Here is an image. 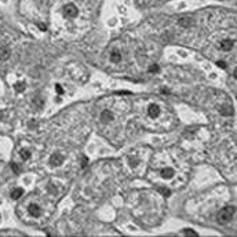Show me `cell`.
<instances>
[{
    "label": "cell",
    "instance_id": "12",
    "mask_svg": "<svg viewBox=\"0 0 237 237\" xmlns=\"http://www.w3.org/2000/svg\"><path fill=\"white\" fill-rule=\"evenodd\" d=\"M10 58V48L6 46H1L0 47V61H6Z\"/></svg>",
    "mask_w": 237,
    "mask_h": 237
},
{
    "label": "cell",
    "instance_id": "4",
    "mask_svg": "<svg viewBox=\"0 0 237 237\" xmlns=\"http://www.w3.org/2000/svg\"><path fill=\"white\" fill-rule=\"evenodd\" d=\"M48 201H44L39 194H31L18 206L19 218L29 223H39L48 217Z\"/></svg>",
    "mask_w": 237,
    "mask_h": 237
},
{
    "label": "cell",
    "instance_id": "3",
    "mask_svg": "<svg viewBox=\"0 0 237 237\" xmlns=\"http://www.w3.org/2000/svg\"><path fill=\"white\" fill-rule=\"evenodd\" d=\"M127 106L124 102H105L99 104L97 112V123L101 132L105 137L114 139L120 137V131L123 128V118Z\"/></svg>",
    "mask_w": 237,
    "mask_h": 237
},
{
    "label": "cell",
    "instance_id": "8",
    "mask_svg": "<svg viewBox=\"0 0 237 237\" xmlns=\"http://www.w3.org/2000/svg\"><path fill=\"white\" fill-rule=\"evenodd\" d=\"M63 14H65L68 18H75L76 15L79 14V10H77V7H76L75 4L69 3V4H65V6H63Z\"/></svg>",
    "mask_w": 237,
    "mask_h": 237
},
{
    "label": "cell",
    "instance_id": "15",
    "mask_svg": "<svg viewBox=\"0 0 237 237\" xmlns=\"http://www.w3.org/2000/svg\"><path fill=\"white\" fill-rule=\"evenodd\" d=\"M55 90H57V94H62L63 93V88L59 86V84H55Z\"/></svg>",
    "mask_w": 237,
    "mask_h": 237
},
{
    "label": "cell",
    "instance_id": "10",
    "mask_svg": "<svg viewBox=\"0 0 237 237\" xmlns=\"http://www.w3.org/2000/svg\"><path fill=\"white\" fill-rule=\"evenodd\" d=\"M233 46H234V42L232 39H223L221 42V44H219L221 50H223V51H230L233 48Z\"/></svg>",
    "mask_w": 237,
    "mask_h": 237
},
{
    "label": "cell",
    "instance_id": "7",
    "mask_svg": "<svg viewBox=\"0 0 237 237\" xmlns=\"http://www.w3.org/2000/svg\"><path fill=\"white\" fill-rule=\"evenodd\" d=\"M109 61L112 63H114V65H118V63L123 61V52H121V50L117 48V47L110 48V51H109Z\"/></svg>",
    "mask_w": 237,
    "mask_h": 237
},
{
    "label": "cell",
    "instance_id": "16",
    "mask_svg": "<svg viewBox=\"0 0 237 237\" xmlns=\"http://www.w3.org/2000/svg\"><path fill=\"white\" fill-rule=\"evenodd\" d=\"M15 88H17V91H22V90L25 88V86H24V84H17Z\"/></svg>",
    "mask_w": 237,
    "mask_h": 237
},
{
    "label": "cell",
    "instance_id": "6",
    "mask_svg": "<svg viewBox=\"0 0 237 237\" xmlns=\"http://www.w3.org/2000/svg\"><path fill=\"white\" fill-rule=\"evenodd\" d=\"M234 212H236L234 207H225L223 210H221L218 214V222L222 225L229 223L234 217Z\"/></svg>",
    "mask_w": 237,
    "mask_h": 237
},
{
    "label": "cell",
    "instance_id": "9",
    "mask_svg": "<svg viewBox=\"0 0 237 237\" xmlns=\"http://www.w3.org/2000/svg\"><path fill=\"white\" fill-rule=\"evenodd\" d=\"M62 163H63V156L61 155V153H54V155H51L50 164L52 165V167H59Z\"/></svg>",
    "mask_w": 237,
    "mask_h": 237
},
{
    "label": "cell",
    "instance_id": "1",
    "mask_svg": "<svg viewBox=\"0 0 237 237\" xmlns=\"http://www.w3.org/2000/svg\"><path fill=\"white\" fill-rule=\"evenodd\" d=\"M138 118L145 128L152 131H168L175 125L172 109L165 102L157 99L141 102L138 105Z\"/></svg>",
    "mask_w": 237,
    "mask_h": 237
},
{
    "label": "cell",
    "instance_id": "13",
    "mask_svg": "<svg viewBox=\"0 0 237 237\" xmlns=\"http://www.w3.org/2000/svg\"><path fill=\"white\" fill-rule=\"evenodd\" d=\"M22 194H24V189H22V187H15V189L11 190L10 196H11L13 200H19V197H21Z\"/></svg>",
    "mask_w": 237,
    "mask_h": 237
},
{
    "label": "cell",
    "instance_id": "2",
    "mask_svg": "<svg viewBox=\"0 0 237 237\" xmlns=\"http://www.w3.org/2000/svg\"><path fill=\"white\" fill-rule=\"evenodd\" d=\"M149 176L153 182H159L163 186H179L185 179L182 171V161L163 153L152 161Z\"/></svg>",
    "mask_w": 237,
    "mask_h": 237
},
{
    "label": "cell",
    "instance_id": "5",
    "mask_svg": "<svg viewBox=\"0 0 237 237\" xmlns=\"http://www.w3.org/2000/svg\"><path fill=\"white\" fill-rule=\"evenodd\" d=\"M127 161H128V165H130L131 171H134V172H139L141 170H144L145 164H146V161H148V150L139 149V150L132 152L131 155L128 156Z\"/></svg>",
    "mask_w": 237,
    "mask_h": 237
},
{
    "label": "cell",
    "instance_id": "14",
    "mask_svg": "<svg viewBox=\"0 0 237 237\" xmlns=\"http://www.w3.org/2000/svg\"><path fill=\"white\" fill-rule=\"evenodd\" d=\"M179 25L183 26V28H189V26L192 25V19L187 18V17H183V18L179 19Z\"/></svg>",
    "mask_w": 237,
    "mask_h": 237
},
{
    "label": "cell",
    "instance_id": "11",
    "mask_svg": "<svg viewBox=\"0 0 237 237\" xmlns=\"http://www.w3.org/2000/svg\"><path fill=\"white\" fill-rule=\"evenodd\" d=\"M18 155H19V159H21V160L26 161V160H29L32 157V152H31V149H28V148H21Z\"/></svg>",
    "mask_w": 237,
    "mask_h": 237
},
{
    "label": "cell",
    "instance_id": "17",
    "mask_svg": "<svg viewBox=\"0 0 237 237\" xmlns=\"http://www.w3.org/2000/svg\"><path fill=\"white\" fill-rule=\"evenodd\" d=\"M157 69H159V68H157L156 65H155V66H152V68H150L149 70H150V72H152V73H155V72H157Z\"/></svg>",
    "mask_w": 237,
    "mask_h": 237
},
{
    "label": "cell",
    "instance_id": "18",
    "mask_svg": "<svg viewBox=\"0 0 237 237\" xmlns=\"http://www.w3.org/2000/svg\"><path fill=\"white\" fill-rule=\"evenodd\" d=\"M40 29H42V31H46V25H43V24H40Z\"/></svg>",
    "mask_w": 237,
    "mask_h": 237
}]
</instances>
